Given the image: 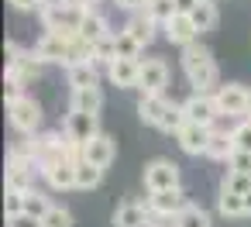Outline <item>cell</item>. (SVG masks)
<instances>
[{
	"label": "cell",
	"instance_id": "7",
	"mask_svg": "<svg viewBox=\"0 0 251 227\" xmlns=\"http://www.w3.org/2000/svg\"><path fill=\"white\" fill-rule=\"evenodd\" d=\"M73 38L76 35H59V31H45L42 35V42L35 45V55L42 59V62H69V55H73Z\"/></svg>",
	"mask_w": 251,
	"mask_h": 227
},
{
	"label": "cell",
	"instance_id": "22",
	"mask_svg": "<svg viewBox=\"0 0 251 227\" xmlns=\"http://www.w3.org/2000/svg\"><path fill=\"white\" fill-rule=\"evenodd\" d=\"M237 148H234V138L227 134V131H217L213 127V134H210V145H206V155L210 158H217V162H230V155H234Z\"/></svg>",
	"mask_w": 251,
	"mask_h": 227
},
{
	"label": "cell",
	"instance_id": "38",
	"mask_svg": "<svg viewBox=\"0 0 251 227\" xmlns=\"http://www.w3.org/2000/svg\"><path fill=\"white\" fill-rule=\"evenodd\" d=\"M11 4H14L18 11H42L49 0H11Z\"/></svg>",
	"mask_w": 251,
	"mask_h": 227
},
{
	"label": "cell",
	"instance_id": "37",
	"mask_svg": "<svg viewBox=\"0 0 251 227\" xmlns=\"http://www.w3.org/2000/svg\"><path fill=\"white\" fill-rule=\"evenodd\" d=\"M7 227H42V220H35L31 213H21V217H11Z\"/></svg>",
	"mask_w": 251,
	"mask_h": 227
},
{
	"label": "cell",
	"instance_id": "12",
	"mask_svg": "<svg viewBox=\"0 0 251 227\" xmlns=\"http://www.w3.org/2000/svg\"><path fill=\"white\" fill-rule=\"evenodd\" d=\"M210 134H213V127H203V124H186V127L179 131V148H182L186 155H206Z\"/></svg>",
	"mask_w": 251,
	"mask_h": 227
},
{
	"label": "cell",
	"instance_id": "29",
	"mask_svg": "<svg viewBox=\"0 0 251 227\" xmlns=\"http://www.w3.org/2000/svg\"><path fill=\"white\" fill-rule=\"evenodd\" d=\"M100 179H103V169H97L90 162L76 165V189H93V186H100Z\"/></svg>",
	"mask_w": 251,
	"mask_h": 227
},
{
	"label": "cell",
	"instance_id": "1",
	"mask_svg": "<svg viewBox=\"0 0 251 227\" xmlns=\"http://www.w3.org/2000/svg\"><path fill=\"white\" fill-rule=\"evenodd\" d=\"M182 69L193 83V93H210V86H217V62H213L210 49H203V45L182 49Z\"/></svg>",
	"mask_w": 251,
	"mask_h": 227
},
{
	"label": "cell",
	"instance_id": "17",
	"mask_svg": "<svg viewBox=\"0 0 251 227\" xmlns=\"http://www.w3.org/2000/svg\"><path fill=\"white\" fill-rule=\"evenodd\" d=\"M38 73H42V59H38L35 52H25L21 62L4 73V79H11V83H18V86H28L31 79H38Z\"/></svg>",
	"mask_w": 251,
	"mask_h": 227
},
{
	"label": "cell",
	"instance_id": "30",
	"mask_svg": "<svg viewBox=\"0 0 251 227\" xmlns=\"http://www.w3.org/2000/svg\"><path fill=\"white\" fill-rule=\"evenodd\" d=\"M114 42H117V59H134V62H141V45H138L127 31H114Z\"/></svg>",
	"mask_w": 251,
	"mask_h": 227
},
{
	"label": "cell",
	"instance_id": "10",
	"mask_svg": "<svg viewBox=\"0 0 251 227\" xmlns=\"http://www.w3.org/2000/svg\"><path fill=\"white\" fill-rule=\"evenodd\" d=\"M148 210L151 213H162V217H179L186 206H189V200H186V193L182 189H165V193H151L148 200Z\"/></svg>",
	"mask_w": 251,
	"mask_h": 227
},
{
	"label": "cell",
	"instance_id": "44",
	"mask_svg": "<svg viewBox=\"0 0 251 227\" xmlns=\"http://www.w3.org/2000/svg\"><path fill=\"white\" fill-rule=\"evenodd\" d=\"M145 227H155V224H151V220H148V224H145Z\"/></svg>",
	"mask_w": 251,
	"mask_h": 227
},
{
	"label": "cell",
	"instance_id": "19",
	"mask_svg": "<svg viewBox=\"0 0 251 227\" xmlns=\"http://www.w3.org/2000/svg\"><path fill=\"white\" fill-rule=\"evenodd\" d=\"M155 28H158V25H155V21L145 14V11L131 14V21L124 25V31H127V35H131V38H134L141 49H145V45H151V38H155Z\"/></svg>",
	"mask_w": 251,
	"mask_h": 227
},
{
	"label": "cell",
	"instance_id": "3",
	"mask_svg": "<svg viewBox=\"0 0 251 227\" xmlns=\"http://www.w3.org/2000/svg\"><path fill=\"white\" fill-rule=\"evenodd\" d=\"M145 186L148 193H165V189H182L179 186V165L172 158H151L145 165Z\"/></svg>",
	"mask_w": 251,
	"mask_h": 227
},
{
	"label": "cell",
	"instance_id": "4",
	"mask_svg": "<svg viewBox=\"0 0 251 227\" xmlns=\"http://www.w3.org/2000/svg\"><path fill=\"white\" fill-rule=\"evenodd\" d=\"M62 134L69 138V145L86 148L93 138H100V117H97V114H73V110H69V117H66V124H62Z\"/></svg>",
	"mask_w": 251,
	"mask_h": 227
},
{
	"label": "cell",
	"instance_id": "8",
	"mask_svg": "<svg viewBox=\"0 0 251 227\" xmlns=\"http://www.w3.org/2000/svg\"><path fill=\"white\" fill-rule=\"evenodd\" d=\"M182 110H186L189 124H203V127H213L217 117H220L213 93H193L189 100H182Z\"/></svg>",
	"mask_w": 251,
	"mask_h": 227
},
{
	"label": "cell",
	"instance_id": "15",
	"mask_svg": "<svg viewBox=\"0 0 251 227\" xmlns=\"http://www.w3.org/2000/svg\"><path fill=\"white\" fill-rule=\"evenodd\" d=\"M148 220H151L148 203H134V200L121 203V206H117V213H114V227H145Z\"/></svg>",
	"mask_w": 251,
	"mask_h": 227
},
{
	"label": "cell",
	"instance_id": "14",
	"mask_svg": "<svg viewBox=\"0 0 251 227\" xmlns=\"http://www.w3.org/2000/svg\"><path fill=\"white\" fill-rule=\"evenodd\" d=\"M169 107H172V103H169V100H165L162 93H141V100H138V117H141L145 124L158 127Z\"/></svg>",
	"mask_w": 251,
	"mask_h": 227
},
{
	"label": "cell",
	"instance_id": "18",
	"mask_svg": "<svg viewBox=\"0 0 251 227\" xmlns=\"http://www.w3.org/2000/svg\"><path fill=\"white\" fill-rule=\"evenodd\" d=\"M107 76H110V83L114 86H138V79H141V62H134V59H117L110 69H107Z\"/></svg>",
	"mask_w": 251,
	"mask_h": 227
},
{
	"label": "cell",
	"instance_id": "27",
	"mask_svg": "<svg viewBox=\"0 0 251 227\" xmlns=\"http://www.w3.org/2000/svg\"><path fill=\"white\" fill-rule=\"evenodd\" d=\"M189 18H193L196 31H210V28L217 25V4H213V0H200V7H196Z\"/></svg>",
	"mask_w": 251,
	"mask_h": 227
},
{
	"label": "cell",
	"instance_id": "5",
	"mask_svg": "<svg viewBox=\"0 0 251 227\" xmlns=\"http://www.w3.org/2000/svg\"><path fill=\"white\" fill-rule=\"evenodd\" d=\"M213 100H217V110H220V117H241V121H248V90H244L241 83L217 86Z\"/></svg>",
	"mask_w": 251,
	"mask_h": 227
},
{
	"label": "cell",
	"instance_id": "43",
	"mask_svg": "<svg viewBox=\"0 0 251 227\" xmlns=\"http://www.w3.org/2000/svg\"><path fill=\"white\" fill-rule=\"evenodd\" d=\"M248 121H251V90H248Z\"/></svg>",
	"mask_w": 251,
	"mask_h": 227
},
{
	"label": "cell",
	"instance_id": "40",
	"mask_svg": "<svg viewBox=\"0 0 251 227\" xmlns=\"http://www.w3.org/2000/svg\"><path fill=\"white\" fill-rule=\"evenodd\" d=\"M196 7H200V0H176V11L179 14H193Z\"/></svg>",
	"mask_w": 251,
	"mask_h": 227
},
{
	"label": "cell",
	"instance_id": "21",
	"mask_svg": "<svg viewBox=\"0 0 251 227\" xmlns=\"http://www.w3.org/2000/svg\"><path fill=\"white\" fill-rule=\"evenodd\" d=\"M76 165H79V162H59V165H52V169L45 172L49 186H52V189H76Z\"/></svg>",
	"mask_w": 251,
	"mask_h": 227
},
{
	"label": "cell",
	"instance_id": "24",
	"mask_svg": "<svg viewBox=\"0 0 251 227\" xmlns=\"http://www.w3.org/2000/svg\"><path fill=\"white\" fill-rule=\"evenodd\" d=\"M145 14H148L155 25H162V28H165V25H169V21L179 14V11H176V0H148Z\"/></svg>",
	"mask_w": 251,
	"mask_h": 227
},
{
	"label": "cell",
	"instance_id": "11",
	"mask_svg": "<svg viewBox=\"0 0 251 227\" xmlns=\"http://www.w3.org/2000/svg\"><path fill=\"white\" fill-rule=\"evenodd\" d=\"M196 25H193V18L189 14H176L169 25H165V38L172 42V45H179V49H189V45H196Z\"/></svg>",
	"mask_w": 251,
	"mask_h": 227
},
{
	"label": "cell",
	"instance_id": "39",
	"mask_svg": "<svg viewBox=\"0 0 251 227\" xmlns=\"http://www.w3.org/2000/svg\"><path fill=\"white\" fill-rule=\"evenodd\" d=\"M114 4H117V7H124V11H134V14H138V11H145V7H148V0H114Z\"/></svg>",
	"mask_w": 251,
	"mask_h": 227
},
{
	"label": "cell",
	"instance_id": "2",
	"mask_svg": "<svg viewBox=\"0 0 251 227\" xmlns=\"http://www.w3.org/2000/svg\"><path fill=\"white\" fill-rule=\"evenodd\" d=\"M83 11L73 7V4H62V0H49L42 7V25L45 31H59V35H79V25H83Z\"/></svg>",
	"mask_w": 251,
	"mask_h": 227
},
{
	"label": "cell",
	"instance_id": "32",
	"mask_svg": "<svg viewBox=\"0 0 251 227\" xmlns=\"http://www.w3.org/2000/svg\"><path fill=\"white\" fill-rule=\"evenodd\" d=\"M179 227H210V213L189 203V206L179 213Z\"/></svg>",
	"mask_w": 251,
	"mask_h": 227
},
{
	"label": "cell",
	"instance_id": "20",
	"mask_svg": "<svg viewBox=\"0 0 251 227\" xmlns=\"http://www.w3.org/2000/svg\"><path fill=\"white\" fill-rule=\"evenodd\" d=\"M107 35H114V31L107 28V18H103V14H86V18H83L79 38H83L86 45H97V42H103Z\"/></svg>",
	"mask_w": 251,
	"mask_h": 227
},
{
	"label": "cell",
	"instance_id": "41",
	"mask_svg": "<svg viewBox=\"0 0 251 227\" xmlns=\"http://www.w3.org/2000/svg\"><path fill=\"white\" fill-rule=\"evenodd\" d=\"M244 217H251V193L244 196Z\"/></svg>",
	"mask_w": 251,
	"mask_h": 227
},
{
	"label": "cell",
	"instance_id": "6",
	"mask_svg": "<svg viewBox=\"0 0 251 227\" xmlns=\"http://www.w3.org/2000/svg\"><path fill=\"white\" fill-rule=\"evenodd\" d=\"M7 117H11L14 131L35 134L38 124H42V103L31 100V97H21V100H14V103H7Z\"/></svg>",
	"mask_w": 251,
	"mask_h": 227
},
{
	"label": "cell",
	"instance_id": "33",
	"mask_svg": "<svg viewBox=\"0 0 251 227\" xmlns=\"http://www.w3.org/2000/svg\"><path fill=\"white\" fill-rule=\"evenodd\" d=\"M230 138H234V148H237V151H248V155H251V121H241V124L230 131Z\"/></svg>",
	"mask_w": 251,
	"mask_h": 227
},
{
	"label": "cell",
	"instance_id": "26",
	"mask_svg": "<svg viewBox=\"0 0 251 227\" xmlns=\"http://www.w3.org/2000/svg\"><path fill=\"white\" fill-rule=\"evenodd\" d=\"M217 210H220V217L237 220V217H244V196H237V193H224V189H220V196H217Z\"/></svg>",
	"mask_w": 251,
	"mask_h": 227
},
{
	"label": "cell",
	"instance_id": "13",
	"mask_svg": "<svg viewBox=\"0 0 251 227\" xmlns=\"http://www.w3.org/2000/svg\"><path fill=\"white\" fill-rule=\"evenodd\" d=\"M100 107H103V90L100 86L73 90V97H69V110L73 114H97L100 117Z\"/></svg>",
	"mask_w": 251,
	"mask_h": 227
},
{
	"label": "cell",
	"instance_id": "36",
	"mask_svg": "<svg viewBox=\"0 0 251 227\" xmlns=\"http://www.w3.org/2000/svg\"><path fill=\"white\" fill-rule=\"evenodd\" d=\"M227 172H244V176H251V155H248V151H234L230 162H227Z\"/></svg>",
	"mask_w": 251,
	"mask_h": 227
},
{
	"label": "cell",
	"instance_id": "25",
	"mask_svg": "<svg viewBox=\"0 0 251 227\" xmlns=\"http://www.w3.org/2000/svg\"><path fill=\"white\" fill-rule=\"evenodd\" d=\"M189 124V117H186V110H182V103H172L169 110H165V117H162V124H158V131H165V134H176L179 138V131Z\"/></svg>",
	"mask_w": 251,
	"mask_h": 227
},
{
	"label": "cell",
	"instance_id": "42",
	"mask_svg": "<svg viewBox=\"0 0 251 227\" xmlns=\"http://www.w3.org/2000/svg\"><path fill=\"white\" fill-rule=\"evenodd\" d=\"M62 4H73V7H79V11H83V4H86V0H62Z\"/></svg>",
	"mask_w": 251,
	"mask_h": 227
},
{
	"label": "cell",
	"instance_id": "34",
	"mask_svg": "<svg viewBox=\"0 0 251 227\" xmlns=\"http://www.w3.org/2000/svg\"><path fill=\"white\" fill-rule=\"evenodd\" d=\"M25 196H28V193H11V189H7V196H4V210H7V220H11V217H21V213H25Z\"/></svg>",
	"mask_w": 251,
	"mask_h": 227
},
{
	"label": "cell",
	"instance_id": "28",
	"mask_svg": "<svg viewBox=\"0 0 251 227\" xmlns=\"http://www.w3.org/2000/svg\"><path fill=\"white\" fill-rule=\"evenodd\" d=\"M25 213H31L35 220H45V217L52 213V203H49V196H45V193H38V189H31V193L25 196Z\"/></svg>",
	"mask_w": 251,
	"mask_h": 227
},
{
	"label": "cell",
	"instance_id": "35",
	"mask_svg": "<svg viewBox=\"0 0 251 227\" xmlns=\"http://www.w3.org/2000/svg\"><path fill=\"white\" fill-rule=\"evenodd\" d=\"M42 227H73V217H69V210H62V206H52V213L42 220Z\"/></svg>",
	"mask_w": 251,
	"mask_h": 227
},
{
	"label": "cell",
	"instance_id": "16",
	"mask_svg": "<svg viewBox=\"0 0 251 227\" xmlns=\"http://www.w3.org/2000/svg\"><path fill=\"white\" fill-rule=\"evenodd\" d=\"M83 162H90V165H97V169H107V165L114 162V138H110V134L93 138V141L83 148Z\"/></svg>",
	"mask_w": 251,
	"mask_h": 227
},
{
	"label": "cell",
	"instance_id": "31",
	"mask_svg": "<svg viewBox=\"0 0 251 227\" xmlns=\"http://www.w3.org/2000/svg\"><path fill=\"white\" fill-rule=\"evenodd\" d=\"M224 193H237V196H248L251 193V176H244V172H227L224 176V186H220Z\"/></svg>",
	"mask_w": 251,
	"mask_h": 227
},
{
	"label": "cell",
	"instance_id": "9",
	"mask_svg": "<svg viewBox=\"0 0 251 227\" xmlns=\"http://www.w3.org/2000/svg\"><path fill=\"white\" fill-rule=\"evenodd\" d=\"M169 86V66L162 59H145L141 62V79H138V90L141 93H162Z\"/></svg>",
	"mask_w": 251,
	"mask_h": 227
},
{
	"label": "cell",
	"instance_id": "23",
	"mask_svg": "<svg viewBox=\"0 0 251 227\" xmlns=\"http://www.w3.org/2000/svg\"><path fill=\"white\" fill-rule=\"evenodd\" d=\"M69 86H73V90L100 86V79H97V66H93V62H79V66H73V69H69Z\"/></svg>",
	"mask_w": 251,
	"mask_h": 227
}]
</instances>
